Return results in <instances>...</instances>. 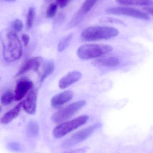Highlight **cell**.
Wrapping results in <instances>:
<instances>
[{
    "mask_svg": "<svg viewBox=\"0 0 153 153\" xmlns=\"http://www.w3.org/2000/svg\"><path fill=\"white\" fill-rule=\"evenodd\" d=\"M4 59L7 62H15L22 54V45L16 32L10 29L3 30L0 33Z\"/></svg>",
    "mask_w": 153,
    "mask_h": 153,
    "instance_id": "1",
    "label": "cell"
},
{
    "mask_svg": "<svg viewBox=\"0 0 153 153\" xmlns=\"http://www.w3.org/2000/svg\"><path fill=\"white\" fill-rule=\"evenodd\" d=\"M118 30L115 28L103 26L90 27L81 34L83 40L87 41L108 39L117 36Z\"/></svg>",
    "mask_w": 153,
    "mask_h": 153,
    "instance_id": "2",
    "label": "cell"
},
{
    "mask_svg": "<svg viewBox=\"0 0 153 153\" xmlns=\"http://www.w3.org/2000/svg\"><path fill=\"white\" fill-rule=\"evenodd\" d=\"M113 50L109 45L102 44H86L79 47L77 50L78 57L87 60L101 57Z\"/></svg>",
    "mask_w": 153,
    "mask_h": 153,
    "instance_id": "3",
    "label": "cell"
},
{
    "mask_svg": "<svg viewBox=\"0 0 153 153\" xmlns=\"http://www.w3.org/2000/svg\"><path fill=\"white\" fill-rule=\"evenodd\" d=\"M89 118V116L87 115H82L72 120L61 123L54 128L53 136L56 139L62 138L84 125Z\"/></svg>",
    "mask_w": 153,
    "mask_h": 153,
    "instance_id": "4",
    "label": "cell"
},
{
    "mask_svg": "<svg viewBox=\"0 0 153 153\" xmlns=\"http://www.w3.org/2000/svg\"><path fill=\"white\" fill-rule=\"evenodd\" d=\"M86 103V101L84 100L71 103L56 112L52 116V120L56 123L65 121L75 115L85 107Z\"/></svg>",
    "mask_w": 153,
    "mask_h": 153,
    "instance_id": "5",
    "label": "cell"
},
{
    "mask_svg": "<svg viewBox=\"0 0 153 153\" xmlns=\"http://www.w3.org/2000/svg\"><path fill=\"white\" fill-rule=\"evenodd\" d=\"M101 126V124L97 123L78 131L64 142L62 144V147L70 148L85 141Z\"/></svg>",
    "mask_w": 153,
    "mask_h": 153,
    "instance_id": "6",
    "label": "cell"
},
{
    "mask_svg": "<svg viewBox=\"0 0 153 153\" xmlns=\"http://www.w3.org/2000/svg\"><path fill=\"white\" fill-rule=\"evenodd\" d=\"M106 12L108 14L129 16L145 20L150 19L149 15L146 13L130 7H112L107 9L106 10Z\"/></svg>",
    "mask_w": 153,
    "mask_h": 153,
    "instance_id": "7",
    "label": "cell"
},
{
    "mask_svg": "<svg viewBox=\"0 0 153 153\" xmlns=\"http://www.w3.org/2000/svg\"><path fill=\"white\" fill-rule=\"evenodd\" d=\"M43 62L44 61L43 58L40 56L30 58L27 60L21 67L15 76L17 77L31 70L35 71H38L43 64Z\"/></svg>",
    "mask_w": 153,
    "mask_h": 153,
    "instance_id": "8",
    "label": "cell"
},
{
    "mask_svg": "<svg viewBox=\"0 0 153 153\" xmlns=\"http://www.w3.org/2000/svg\"><path fill=\"white\" fill-rule=\"evenodd\" d=\"M33 87V83L29 79L22 78L18 81L14 92V100H21Z\"/></svg>",
    "mask_w": 153,
    "mask_h": 153,
    "instance_id": "9",
    "label": "cell"
},
{
    "mask_svg": "<svg viewBox=\"0 0 153 153\" xmlns=\"http://www.w3.org/2000/svg\"><path fill=\"white\" fill-rule=\"evenodd\" d=\"M37 91L35 89L30 91L26 100L23 101L22 107L26 112L33 114L36 112V109Z\"/></svg>",
    "mask_w": 153,
    "mask_h": 153,
    "instance_id": "10",
    "label": "cell"
},
{
    "mask_svg": "<svg viewBox=\"0 0 153 153\" xmlns=\"http://www.w3.org/2000/svg\"><path fill=\"white\" fill-rule=\"evenodd\" d=\"M74 93L71 91H65L54 95L51 100V106L58 108L72 100Z\"/></svg>",
    "mask_w": 153,
    "mask_h": 153,
    "instance_id": "11",
    "label": "cell"
},
{
    "mask_svg": "<svg viewBox=\"0 0 153 153\" xmlns=\"http://www.w3.org/2000/svg\"><path fill=\"white\" fill-rule=\"evenodd\" d=\"M82 76V74L78 71L71 72L60 79L59 87L62 89H65L79 81Z\"/></svg>",
    "mask_w": 153,
    "mask_h": 153,
    "instance_id": "12",
    "label": "cell"
},
{
    "mask_svg": "<svg viewBox=\"0 0 153 153\" xmlns=\"http://www.w3.org/2000/svg\"><path fill=\"white\" fill-rule=\"evenodd\" d=\"M22 104L23 101L20 102L12 109L5 113L0 119V123L3 125H6L17 117L19 114Z\"/></svg>",
    "mask_w": 153,
    "mask_h": 153,
    "instance_id": "13",
    "label": "cell"
},
{
    "mask_svg": "<svg viewBox=\"0 0 153 153\" xmlns=\"http://www.w3.org/2000/svg\"><path fill=\"white\" fill-rule=\"evenodd\" d=\"M94 64L97 66L100 67H114L119 65L120 61L117 57L111 56L95 60L94 62Z\"/></svg>",
    "mask_w": 153,
    "mask_h": 153,
    "instance_id": "14",
    "label": "cell"
},
{
    "mask_svg": "<svg viewBox=\"0 0 153 153\" xmlns=\"http://www.w3.org/2000/svg\"><path fill=\"white\" fill-rule=\"evenodd\" d=\"M120 5L126 6H150L153 5V0H116Z\"/></svg>",
    "mask_w": 153,
    "mask_h": 153,
    "instance_id": "15",
    "label": "cell"
},
{
    "mask_svg": "<svg viewBox=\"0 0 153 153\" xmlns=\"http://www.w3.org/2000/svg\"><path fill=\"white\" fill-rule=\"evenodd\" d=\"M55 66L52 61H48L42 64V70L40 73V82H42L47 77L53 73Z\"/></svg>",
    "mask_w": 153,
    "mask_h": 153,
    "instance_id": "16",
    "label": "cell"
},
{
    "mask_svg": "<svg viewBox=\"0 0 153 153\" xmlns=\"http://www.w3.org/2000/svg\"><path fill=\"white\" fill-rule=\"evenodd\" d=\"M73 34L72 33L69 34L66 36L62 39L60 41L58 45V51L61 52L65 50L70 45V43L72 40Z\"/></svg>",
    "mask_w": 153,
    "mask_h": 153,
    "instance_id": "17",
    "label": "cell"
},
{
    "mask_svg": "<svg viewBox=\"0 0 153 153\" xmlns=\"http://www.w3.org/2000/svg\"><path fill=\"white\" fill-rule=\"evenodd\" d=\"M99 0H85L81 6L78 12L84 15L91 10L96 2Z\"/></svg>",
    "mask_w": 153,
    "mask_h": 153,
    "instance_id": "18",
    "label": "cell"
},
{
    "mask_svg": "<svg viewBox=\"0 0 153 153\" xmlns=\"http://www.w3.org/2000/svg\"><path fill=\"white\" fill-rule=\"evenodd\" d=\"M39 126L38 124L35 121H31L29 123L27 127V132L29 135L35 137L38 135Z\"/></svg>",
    "mask_w": 153,
    "mask_h": 153,
    "instance_id": "19",
    "label": "cell"
},
{
    "mask_svg": "<svg viewBox=\"0 0 153 153\" xmlns=\"http://www.w3.org/2000/svg\"><path fill=\"white\" fill-rule=\"evenodd\" d=\"M14 100V94L11 91H7L2 95L1 102L4 106H6L11 103Z\"/></svg>",
    "mask_w": 153,
    "mask_h": 153,
    "instance_id": "20",
    "label": "cell"
},
{
    "mask_svg": "<svg viewBox=\"0 0 153 153\" xmlns=\"http://www.w3.org/2000/svg\"><path fill=\"white\" fill-rule=\"evenodd\" d=\"M35 16V9L33 7H30L27 15V22H26V25L28 29H31L33 27Z\"/></svg>",
    "mask_w": 153,
    "mask_h": 153,
    "instance_id": "21",
    "label": "cell"
},
{
    "mask_svg": "<svg viewBox=\"0 0 153 153\" xmlns=\"http://www.w3.org/2000/svg\"><path fill=\"white\" fill-rule=\"evenodd\" d=\"M58 5L57 3H52L49 5L46 12V17L48 18H51L53 17L55 15Z\"/></svg>",
    "mask_w": 153,
    "mask_h": 153,
    "instance_id": "22",
    "label": "cell"
},
{
    "mask_svg": "<svg viewBox=\"0 0 153 153\" xmlns=\"http://www.w3.org/2000/svg\"><path fill=\"white\" fill-rule=\"evenodd\" d=\"M100 22H102V23L110 22V23H118V24H124V22L120 20L117 19H114V18H109V17L102 18L100 20Z\"/></svg>",
    "mask_w": 153,
    "mask_h": 153,
    "instance_id": "23",
    "label": "cell"
},
{
    "mask_svg": "<svg viewBox=\"0 0 153 153\" xmlns=\"http://www.w3.org/2000/svg\"><path fill=\"white\" fill-rule=\"evenodd\" d=\"M12 27L15 31L19 32L21 31L22 30L23 28V23L20 20H15L13 22Z\"/></svg>",
    "mask_w": 153,
    "mask_h": 153,
    "instance_id": "24",
    "label": "cell"
},
{
    "mask_svg": "<svg viewBox=\"0 0 153 153\" xmlns=\"http://www.w3.org/2000/svg\"><path fill=\"white\" fill-rule=\"evenodd\" d=\"M9 150L13 152H18L20 150L19 145L18 143H11L8 145Z\"/></svg>",
    "mask_w": 153,
    "mask_h": 153,
    "instance_id": "25",
    "label": "cell"
},
{
    "mask_svg": "<svg viewBox=\"0 0 153 153\" xmlns=\"http://www.w3.org/2000/svg\"><path fill=\"white\" fill-rule=\"evenodd\" d=\"M71 0H56V3L61 8H63L67 6Z\"/></svg>",
    "mask_w": 153,
    "mask_h": 153,
    "instance_id": "26",
    "label": "cell"
},
{
    "mask_svg": "<svg viewBox=\"0 0 153 153\" xmlns=\"http://www.w3.org/2000/svg\"><path fill=\"white\" fill-rule=\"evenodd\" d=\"M22 39L24 43V45L27 46L30 41V37L27 34H23L22 36Z\"/></svg>",
    "mask_w": 153,
    "mask_h": 153,
    "instance_id": "27",
    "label": "cell"
},
{
    "mask_svg": "<svg viewBox=\"0 0 153 153\" xmlns=\"http://www.w3.org/2000/svg\"><path fill=\"white\" fill-rule=\"evenodd\" d=\"M86 147L82 148V149H77L76 150H74V151H71V152H68L65 153H85L86 152Z\"/></svg>",
    "mask_w": 153,
    "mask_h": 153,
    "instance_id": "28",
    "label": "cell"
},
{
    "mask_svg": "<svg viewBox=\"0 0 153 153\" xmlns=\"http://www.w3.org/2000/svg\"><path fill=\"white\" fill-rule=\"evenodd\" d=\"M143 10L146 13H149V14L153 16V8L146 7L143 8Z\"/></svg>",
    "mask_w": 153,
    "mask_h": 153,
    "instance_id": "29",
    "label": "cell"
},
{
    "mask_svg": "<svg viewBox=\"0 0 153 153\" xmlns=\"http://www.w3.org/2000/svg\"><path fill=\"white\" fill-rule=\"evenodd\" d=\"M3 1H6L13 2L16 1V0H3Z\"/></svg>",
    "mask_w": 153,
    "mask_h": 153,
    "instance_id": "30",
    "label": "cell"
},
{
    "mask_svg": "<svg viewBox=\"0 0 153 153\" xmlns=\"http://www.w3.org/2000/svg\"><path fill=\"white\" fill-rule=\"evenodd\" d=\"M47 1H52V0H46Z\"/></svg>",
    "mask_w": 153,
    "mask_h": 153,
    "instance_id": "31",
    "label": "cell"
},
{
    "mask_svg": "<svg viewBox=\"0 0 153 153\" xmlns=\"http://www.w3.org/2000/svg\"><path fill=\"white\" fill-rule=\"evenodd\" d=\"M1 111V107H0V111Z\"/></svg>",
    "mask_w": 153,
    "mask_h": 153,
    "instance_id": "32",
    "label": "cell"
},
{
    "mask_svg": "<svg viewBox=\"0 0 153 153\" xmlns=\"http://www.w3.org/2000/svg\"><path fill=\"white\" fill-rule=\"evenodd\" d=\"M0 79H1V78H0Z\"/></svg>",
    "mask_w": 153,
    "mask_h": 153,
    "instance_id": "33",
    "label": "cell"
}]
</instances>
